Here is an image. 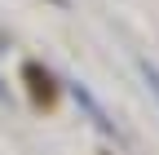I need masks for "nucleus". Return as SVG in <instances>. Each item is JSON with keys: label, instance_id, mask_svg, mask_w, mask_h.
Here are the masks:
<instances>
[{"label": "nucleus", "instance_id": "obj_1", "mask_svg": "<svg viewBox=\"0 0 159 155\" xmlns=\"http://www.w3.org/2000/svg\"><path fill=\"white\" fill-rule=\"evenodd\" d=\"M66 93H71V98H75L80 106H84V111H89V120H93L97 129H102L106 138H115V142H124V129H119V124L111 120V115H106V106H102V102H97L93 93H89V84H80V80H66Z\"/></svg>", "mask_w": 159, "mask_h": 155}, {"label": "nucleus", "instance_id": "obj_2", "mask_svg": "<svg viewBox=\"0 0 159 155\" xmlns=\"http://www.w3.org/2000/svg\"><path fill=\"white\" fill-rule=\"evenodd\" d=\"M137 71H142V80H146V89L155 93V98H159V67H150L146 58H142V62H137Z\"/></svg>", "mask_w": 159, "mask_h": 155}, {"label": "nucleus", "instance_id": "obj_3", "mask_svg": "<svg viewBox=\"0 0 159 155\" xmlns=\"http://www.w3.org/2000/svg\"><path fill=\"white\" fill-rule=\"evenodd\" d=\"M0 102H9V89H5V84H0Z\"/></svg>", "mask_w": 159, "mask_h": 155}, {"label": "nucleus", "instance_id": "obj_4", "mask_svg": "<svg viewBox=\"0 0 159 155\" xmlns=\"http://www.w3.org/2000/svg\"><path fill=\"white\" fill-rule=\"evenodd\" d=\"M53 5H66V0H53Z\"/></svg>", "mask_w": 159, "mask_h": 155}]
</instances>
